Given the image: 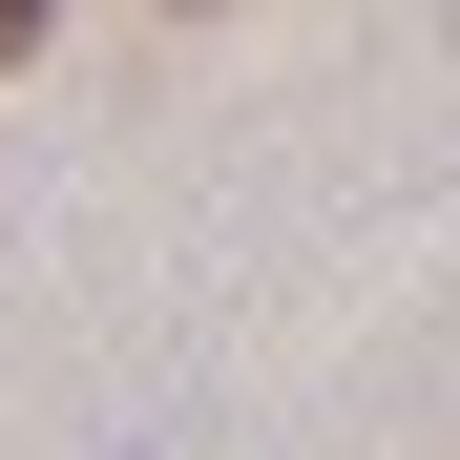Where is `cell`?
<instances>
[{"instance_id":"6da1fadb","label":"cell","mask_w":460,"mask_h":460,"mask_svg":"<svg viewBox=\"0 0 460 460\" xmlns=\"http://www.w3.org/2000/svg\"><path fill=\"white\" fill-rule=\"evenodd\" d=\"M42 22H63V0H0V63H42Z\"/></svg>"}]
</instances>
